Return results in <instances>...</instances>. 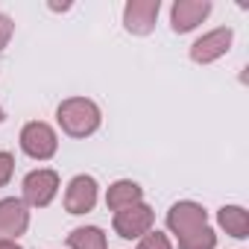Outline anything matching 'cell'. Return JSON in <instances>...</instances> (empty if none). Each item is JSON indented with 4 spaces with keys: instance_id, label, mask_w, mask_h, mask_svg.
I'll use <instances>...</instances> for the list:
<instances>
[{
    "instance_id": "obj_1",
    "label": "cell",
    "mask_w": 249,
    "mask_h": 249,
    "mask_svg": "<svg viewBox=\"0 0 249 249\" xmlns=\"http://www.w3.org/2000/svg\"><path fill=\"white\" fill-rule=\"evenodd\" d=\"M56 120L65 135L71 138H88L100 129V108L94 100L88 97H71V100H62L59 108H56Z\"/></svg>"
},
{
    "instance_id": "obj_2",
    "label": "cell",
    "mask_w": 249,
    "mask_h": 249,
    "mask_svg": "<svg viewBox=\"0 0 249 249\" xmlns=\"http://www.w3.org/2000/svg\"><path fill=\"white\" fill-rule=\"evenodd\" d=\"M21 150L30 159H36V161H47V159L56 156L59 138H56L53 126H47V123H41V120H33V123H27V126L21 129Z\"/></svg>"
},
{
    "instance_id": "obj_3",
    "label": "cell",
    "mask_w": 249,
    "mask_h": 249,
    "mask_svg": "<svg viewBox=\"0 0 249 249\" xmlns=\"http://www.w3.org/2000/svg\"><path fill=\"white\" fill-rule=\"evenodd\" d=\"M167 226H170V231H173V234L179 237V243H182V240L199 234V231L208 226V214H205L202 205L185 199V202H176V205L167 211Z\"/></svg>"
},
{
    "instance_id": "obj_4",
    "label": "cell",
    "mask_w": 249,
    "mask_h": 249,
    "mask_svg": "<svg viewBox=\"0 0 249 249\" xmlns=\"http://www.w3.org/2000/svg\"><path fill=\"white\" fill-rule=\"evenodd\" d=\"M114 231L126 240H141L147 231H153V208L147 202H135L129 208L114 211Z\"/></svg>"
},
{
    "instance_id": "obj_5",
    "label": "cell",
    "mask_w": 249,
    "mask_h": 249,
    "mask_svg": "<svg viewBox=\"0 0 249 249\" xmlns=\"http://www.w3.org/2000/svg\"><path fill=\"white\" fill-rule=\"evenodd\" d=\"M59 194V173L56 170H33L24 179V205L47 208Z\"/></svg>"
},
{
    "instance_id": "obj_6",
    "label": "cell",
    "mask_w": 249,
    "mask_h": 249,
    "mask_svg": "<svg viewBox=\"0 0 249 249\" xmlns=\"http://www.w3.org/2000/svg\"><path fill=\"white\" fill-rule=\"evenodd\" d=\"M231 38H234L231 27H217V30L205 33L202 38H196V41L191 44V59H194L196 65H211V62H217L220 56L229 53Z\"/></svg>"
},
{
    "instance_id": "obj_7",
    "label": "cell",
    "mask_w": 249,
    "mask_h": 249,
    "mask_svg": "<svg viewBox=\"0 0 249 249\" xmlns=\"http://www.w3.org/2000/svg\"><path fill=\"white\" fill-rule=\"evenodd\" d=\"M161 3L159 0H129L126 9H123V27L132 36H150L156 27Z\"/></svg>"
},
{
    "instance_id": "obj_8",
    "label": "cell",
    "mask_w": 249,
    "mask_h": 249,
    "mask_svg": "<svg viewBox=\"0 0 249 249\" xmlns=\"http://www.w3.org/2000/svg\"><path fill=\"white\" fill-rule=\"evenodd\" d=\"M211 15L208 0H176L170 9V27L173 33H191Z\"/></svg>"
},
{
    "instance_id": "obj_9",
    "label": "cell",
    "mask_w": 249,
    "mask_h": 249,
    "mask_svg": "<svg viewBox=\"0 0 249 249\" xmlns=\"http://www.w3.org/2000/svg\"><path fill=\"white\" fill-rule=\"evenodd\" d=\"M30 226V211L24 199H0V240H15Z\"/></svg>"
},
{
    "instance_id": "obj_10",
    "label": "cell",
    "mask_w": 249,
    "mask_h": 249,
    "mask_svg": "<svg viewBox=\"0 0 249 249\" xmlns=\"http://www.w3.org/2000/svg\"><path fill=\"white\" fill-rule=\"evenodd\" d=\"M97 205V182L94 176H73L65 191V211L68 214H88Z\"/></svg>"
},
{
    "instance_id": "obj_11",
    "label": "cell",
    "mask_w": 249,
    "mask_h": 249,
    "mask_svg": "<svg viewBox=\"0 0 249 249\" xmlns=\"http://www.w3.org/2000/svg\"><path fill=\"white\" fill-rule=\"evenodd\" d=\"M141 196H144L141 185H135V182H129V179H120V182H114V185L108 188L106 205H108L111 211H120V208H129V205L141 202Z\"/></svg>"
},
{
    "instance_id": "obj_12",
    "label": "cell",
    "mask_w": 249,
    "mask_h": 249,
    "mask_svg": "<svg viewBox=\"0 0 249 249\" xmlns=\"http://www.w3.org/2000/svg\"><path fill=\"white\" fill-rule=\"evenodd\" d=\"M217 223L226 229V234H231V237H237V240L249 237V214H246L240 205H223V208L217 211Z\"/></svg>"
},
{
    "instance_id": "obj_13",
    "label": "cell",
    "mask_w": 249,
    "mask_h": 249,
    "mask_svg": "<svg viewBox=\"0 0 249 249\" xmlns=\"http://www.w3.org/2000/svg\"><path fill=\"white\" fill-rule=\"evenodd\" d=\"M71 249H106V234L97 226H79L68 234Z\"/></svg>"
},
{
    "instance_id": "obj_14",
    "label": "cell",
    "mask_w": 249,
    "mask_h": 249,
    "mask_svg": "<svg viewBox=\"0 0 249 249\" xmlns=\"http://www.w3.org/2000/svg\"><path fill=\"white\" fill-rule=\"evenodd\" d=\"M214 246H217V234H214L211 226H205L199 234H194V237L179 243V249H214Z\"/></svg>"
},
{
    "instance_id": "obj_15",
    "label": "cell",
    "mask_w": 249,
    "mask_h": 249,
    "mask_svg": "<svg viewBox=\"0 0 249 249\" xmlns=\"http://www.w3.org/2000/svg\"><path fill=\"white\" fill-rule=\"evenodd\" d=\"M138 249H173V246H170V237L164 231H147L138 240Z\"/></svg>"
},
{
    "instance_id": "obj_16",
    "label": "cell",
    "mask_w": 249,
    "mask_h": 249,
    "mask_svg": "<svg viewBox=\"0 0 249 249\" xmlns=\"http://www.w3.org/2000/svg\"><path fill=\"white\" fill-rule=\"evenodd\" d=\"M12 170H15V159H12V153H0V188L9 185Z\"/></svg>"
},
{
    "instance_id": "obj_17",
    "label": "cell",
    "mask_w": 249,
    "mask_h": 249,
    "mask_svg": "<svg viewBox=\"0 0 249 249\" xmlns=\"http://www.w3.org/2000/svg\"><path fill=\"white\" fill-rule=\"evenodd\" d=\"M12 33H15V24H12V18H9V15H0V50H3V47L9 44Z\"/></svg>"
},
{
    "instance_id": "obj_18",
    "label": "cell",
    "mask_w": 249,
    "mask_h": 249,
    "mask_svg": "<svg viewBox=\"0 0 249 249\" xmlns=\"http://www.w3.org/2000/svg\"><path fill=\"white\" fill-rule=\"evenodd\" d=\"M0 249H24V246L15 243V240H0Z\"/></svg>"
},
{
    "instance_id": "obj_19",
    "label": "cell",
    "mask_w": 249,
    "mask_h": 249,
    "mask_svg": "<svg viewBox=\"0 0 249 249\" xmlns=\"http://www.w3.org/2000/svg\"><path fill=\"white\" fill-rule=\"evenodd\" d=\"M0 123H3V108H0Z\"/></svg>"
}]
</instances>
